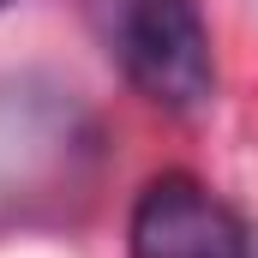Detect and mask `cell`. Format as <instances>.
<instances>
[{
	"label": "cell",
	"mask_w": 258,
	"mask_h": 258,
	"mask_svg": "<svg viewBox=\"0 0 258 258\" xmlns=\"http://www.w3.org/2000/svg\"><path fill=\"white\" fill-rule=\"evenodd\" d=\"M90 24L114 54V66L156 108L198 114L210 102L216 60H210V30L198 18V0H90Z\"/></svg>",
	"instance_id": "cell-1"
},
{
	"label": "cell",
	"mask_w": 258,
	"mask_h": 258,
	"mask_svg": "<svg viewBox=\"0 0 258 258\" xmlns=\"http://www.w3.org/2000/svg\"><path fill=\"white\" fill-rule=\"evenodd\" d=\"M126 252L132 258H252V234L192 174H162L132 204Z\"/></svg>",
	"instance_id": "cell-2"
},
{
	"label": "cell",
	"mask_w": 258,
	"mask_h": 258,
	"mask_svg": "<svg viewBox=\"0 0 258 258\" xmlns=\"http://www.w3.org/2000/svg\"><path fill=\"white\" fill-rule=\"evenodd\" d=\"M0 6H6V0H0Z\"/></svg>",
	"instance_id": "cell-3"
}]
</instances>
